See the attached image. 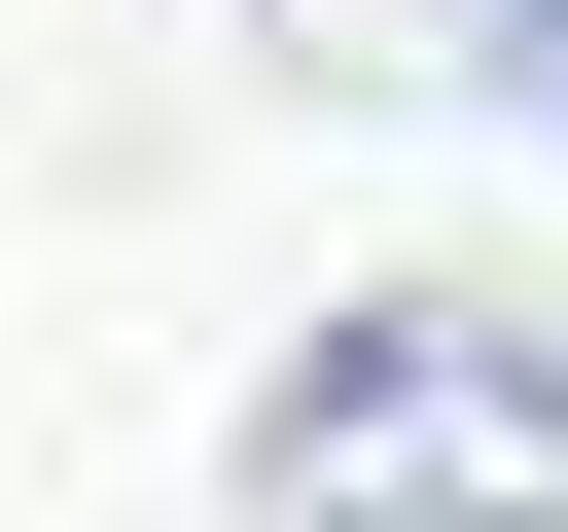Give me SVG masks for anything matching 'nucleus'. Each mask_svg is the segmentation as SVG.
I'll list each match as a JSON object with an SVG mask.
<instances>
[{"mask_svg":"<svg viewBox=\"0 0 568 532\" xmlns=\"http://www.w3.org/2000/svg\"><path fill=\"white\" fill-rule=\"evenodd\" d=\"M248 532H568V319L532 284H355L248 426Z\"/></svg>","mask_w":568,"mask_h":532,"instance_id":"nucleus-1","label":"nucleus"},{"mask_svg":"<svg viewBox=\"0 0 568 532\" xmlns=\"http://www.w3.org/2000/svg\"><path fill=\"white\" fill-rule=\"evenodd\" d=\"M462 35H497V106H532V142H568V0H462Z\"/></svg>","mask_w":568,"mask_h":532,"instance_id":"nucleus-2","label":"nucleus"}]
</instances>
